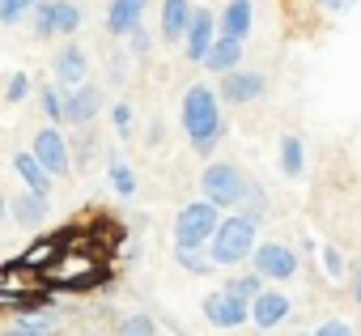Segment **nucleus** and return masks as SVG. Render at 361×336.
I'll return each mask as SVG.
<instances>
[{"instance_id":"f257e3e1","label":"nucleus","mask_w":361,"mask_h":336,"mask_svg":"<svg viewBox=\"0 0 361 336\" xmlns=\"http://www.w3.org/2000/svg\"><path fill=\"white\" fill-rule=\"evenodd\" d=\"M183 128L192 136V149L196 153H213L217 140L226 136V119H221V102H217V90L209 85H192L183 94Z\"/></svg>"},{"instance_id":"f03ea898","label":"nucleus","mask_w":361,"mask_h":336,"mask_svg":"<svg viewBox=\"0 0 361 336\" xmlns=\"http://www.w3.org/2000/svg\"><path fill=\"white\" fill-rule=\"evenodd\" d=\"M204 251H209V260H213L217 268L243 264L247 256H255V222H247L243 213L221 217V226H217V234H213V243H209Z\"/></svg>"},{"instance_id":"7ed1b4c3","label":"nucleus","mask_w":361,"mask_h":336,"mask_svg":"<svg viewBox=\"0 0 361 336\" xmlns=\"http://www.w3.org/2000/svg\"><path fill=\"white\" fill-rule=\"evenodd\" d=\"M217 226H221V209L209 205V200H192V205L178 209V217H174V247H183V251H204V247L213 243Z\"/></svg>"},{"instance_id":"20e7f679","label":"nucleus","mask_w":361,"mask_h":336,"mask_svg":"<svg viewBox=\"0 0 361 336\" xmlns=\"http://www.w3.org/2000/svg\"><path fill=\"white\" fill-rule=\"evenodd\" d=\"M247 188H251V179L243 175V166H234V162H213V166H204V175H200V192L217 209H238Z\"/></svg>"},{"instance_id":"39448f33","label":"nucleus","mask_w":361,"mask_h":336,"mask_svg":"<svg viewBox=\"0 0 361 336\" xmlns=\"http://www.w3.org/2000/svg\"><path fill=\"white\" fill-rule=\"evenodd\" d=\"M81 30V9L73 0H39L35 9V39H51V35H77Z\"/></svg>"},{"instance_id":"423d86ee","label":"nucleus","mask_w":361,"mask_h":336,"mask_svg":"<svg viewBox=\"0 0 361 336\" xmlns=\"http://www.w3.org/2000/svg\"><path fill=\"white\" fill-rule=\"evenodd\" d=\"M30 153L39 157V166L51 175V179H64L68 171H73V153H68V140H64V132L60 128H43V132H35V145H30Z\"/></svg>"},{"instance_id":"0eeeda50","label":"nucleus","mask_w":361,"mask_h":336,"mask_svg":"<svg viewBox=\"0 0 361 336\" xmlns=\"http://www.w3.org/2000/svg\"><path fill=\"white\" fill-rule=\"evenodd\" d=\"M251 264H255V272L264 277V281H289L293 272H298V251L289 247V243H259L255 247V256H251Z\"/></svg>"},{"instance_id":"6e6552de","label":"nucleus","mask_w":361,"mask_h":336,"mask_svg":"<svg viewBox=\"0 0 361 336\" xmlns=\"http://www.w3.org/2000/svg\"><path fill=\"white\" fill-rule=\"evenodd\" d=\"M204 319L213 328H243V323H251V302L230 289H213L204 298Z\"/></svg>"},{"instance_id":"1a4fd4ad","label":"nucleus","mask_w":361,"mask_h":336,"mask_svg":"<svg viewBox=\"0 0 361 336\" xmlns=\"http://www.w3.org/2000/svg\"><path fill=\"white\" fill-rule=\"evenodd\" d=\"M264 90H268L264 73L234 68V73H226V77H221V94H217V98H226V102L243 107V102H255V98H264Z\"/></svg>"},{"instance_id":"9d476101","label":"nucleus","mask_w":361,"mask_h":336,"mask_svg":"<svg viewBox=\"0 0 361 336\" xmlns=\"http://www.w3.org/2000/svg\"><path fill=\"white\" fill-rule=\"evenodd\" d=\"M217 18H213V9H200L196 5V18H192V30H188V60H196V64H204V56L213 52V43H217Z\"/></svg>"},{"instance_id":"9b49d317","label":"nucleus","mask_w":361,"mask_h":336,"mask_svg":"<svg viewBox=\"0 0 361 336\" xmlns=\"http://www.w3.org/2000/svg\"><path fill=\"white\" fill-rule=\"evenodd\" d=\"M192 18H196L192 0H161V39L166 43H183L188 30H192Z\"/></svg>"},{"instance_id":"f8f14e48","label":"nucleus","mask_w":361,"mask_h":336,"mask_svg":"<svg viewBox=\"0 0 361 336\" xmlns=\"http://www.w3.org/2000/svg\"><path fill=\"white\" fill-rule=\"evenodd\" d=\"M102 111V90L98 85H77V90H68V107H64V124H77V128H85L94 115Z\"/></svg>"},{"instance_id":"ddd939ff","label":"nucleus","mask_w":361,"mask_h":336,"mask_svg":"<svg viewBox=\"0 0 361 336\" xmlns=\"http://www.w3.org/2000/svg\"><path fill=\"white\" fill-rule=\"evenodd\" d=\"M85 77H90V56H85V47L68 43V47L56 56V81L68 85V90H77V85H85Z\"/></svg>"},{"instance_id":"4468645a","label":"nucleus","mask_w":361,"mask_h":336,"mask_svg":"<svg viewBox=\"0 0 361 336\" xmlns=\"http://www.w3.org/2000/svg\"><path fill=\"white\" fill-rule=\"evenodd\" d=\"M251 30H255V9H251V0H230V5L221 9V39L247 43Z\"/></svg>"},{"instance_id":"2eb2a0df","label":"nucleus","mask_w":361,"mask_h":336,"mask_svg":"<svg viewBox=\"0 0 361 336\" xmlns=\"http://www.w3.org/2000/svg\"><path fill=\"white\" fill-rule=\"evenodd\" d=\"M145 5H149V0H111V5H106V30L128 39V35L140 26V18H145Z\"/></svg>"},{"instance_id":"dca6fc26","label":"nucleus","mask_w":361,"mask_h":336,"mask_svg":"<svg viewBox=\"0 0 361 336\" xmlns=\"http://www.w3.org/2000/svg\"><path fill=\"white\" fill-rule=\"evenodd\" d=\"M285 315H289V294H281V289H264L251 302V323L255 328H276Z\"/></svg>"},{"instance_id":"f3484780","label":"nucleus","mask_w":361,"mask_h":336,"mask_svg":"<svg viewBox=\"0 0 361 336\" xmlns=\"http://www.w3.org/2000/svg\"><path fill=\"white\" fill-rule=\"evenodd\" d=\"M13 171H18V179L26 184V192H35V196H43V200L51 196V184H56V179L39 166L35 153H13Z\"/></svg>"},{"instance_id":"a211bd4d","label":"nucleus","mask_w":361,"mask_h":336,"mask_svg":"<svg viewBox=\"0 0 361 336\" xmlns=\"http://www.w3.org/2000/svg\"><path fill=\"white\" fill-rule=\"evenodd\" d=\"M47 200L43 196H35V192H18L13 200H9V217L18 222V226H43L47 222Z\"/></svg>"},{"instance_id":"6ab92c4d","label":"nucleus","mask_w":361,"mask_h":336,"mask_svg":"<svg viewBox=\"0 0 361 336\" xmlns=\"http://www.w3.org/2000/svg\"><path fill=\"white\" fill-rule=\"evenodd\" d=\"M238 64H243V43H234V39H221V35H217L213 52L204 56V68H209V73H217V77H226V73H234Z\"/></svg>"},{"instance_id":"aec40b11","label":"nucleus","mask_w":361,"mask_h":336,"mask_svg":"<svg viewBox=\"0 0 361 336\" xmlns=\"http://www.w3.org/2000/svg\"><path fill=\"white\" fill-rule=\"evenodd\" d=\"M281 171H285V179H302V171H306V149H302V136H293V132L281 136Z\"/></svg>"},{"instance_id":"412c9836","label":"nucleus","mask_w":361,"mask_h":336,"mask_svg":"<svg viewBox=\"0 0 361 336\" xmlns=\"http://www.w3.org/2000/svg\"><path fill=\"white\" fill-rule=\"evenodd\" d=\"M39 107H43V115H47V119H51V128H56V124H64L68 94H64L60 85H43V90H39Z\"/></svg>"},{"instance_id":"4be33fe9","label":"nucleus","mask_w":361,"mask_h":336,"mask_svg":"<svg viewBox=\"0 0 361 336\" xmlns=\"http://www.w3.org/2000/svg\"><path fill=\"white\" fill-rule=\"evenodd\" d=\"M106 179H111V188L128 200V196H136V175H132V166L128 162H119V157H111V166H106Z\"/></svg>"},{"instance_id":"5701e85b","label":"nucleus","mask_w":361,"mask_h":336,"mask_svg":"<svg viewBox=\"0 0 361 336\" xmlns=\"http://www.w3.org/2000/svg\"><path fill=\"white\" fill-rule=\"evenodd\" d=\"M56 256H60V239H39V243L18 260V268H22V272H30V268L47 264V260H56Z\"/></svg>"},{"instance_id":"b1692460","label":"nucleus","mask_w":361,"mask_h":336,"mask_svg":"<svg viewBox=\"0 0 361 336\" xmlns=\"http://www.w3.org/2000/svg\"><path fill=\"white\" fill-rule=\"evenodd\" d=\"M238 209H243V217H247V222H255V226H259V222H264V213H268V192H264L259 184H251Z\"/></svg>"},{"instance_id":"393cba45","label":"nucleus","mask_w":361,"mask_h":336,"mask_svg":"<svg viewBox=\"0 0 361 336\" xmlns=\"http://www.w3.org/2000/svg\"><path fill=\"white\" fill-rule=\"evenodd\" d=\"M174 264L188 268V272H196V277H204V272L217 268V264L209 260V251H183V247H174Z\"/></svg>"},{"instance_id":"a878e982","label":"nucleus","mask_w":361,"mask_h":336,"mask_svg":"<svg viewBox=\"0 0 361 336\" xmlns=\"http://www.w3.org/2000/svg\"><path fill=\"white\" fill-rule=\"evenodd\" d=\"M226 289H230V294H238V298H247V302H255V298L264 294V277H259V272L251 268V272H243V277H234V281H230Z\"/></svg>"},{"instance_id":"bb28decb","label":"nucleus","mask_w":361,"mask_h":336,"mask_svg":"<svg viewBox=\"0 0 361 336\" xmlns=\"http://www.w3.org/2000/svg\"><path fill=\"white\" fill-rule=\"evenodd\" d=\"M35 9H39V0H0V26H18Z\"/></svg>"},{"instance_id":"cd10ccee","label":"nucleus","mask_w":361,"mask_h":336,"mask_svg":"<svg viewBox=\"0 0 361 336\" xmlns=\"http://www.w3.org/2000/svg\"><path fill=\"white\" fill-rule=\"evenodd\" d=\"M115 336H157V328H153V319L149 315H128L123 323H119V332Z\"/></svg>"},{"instance_id":"c85d7f7f","label":"nucleus","mask_w":361,"mask_h":336,"mask_svg":"<svg viewBox=\"0 0 361 336\" xmlns=\"http://www.w3.org/2000/svg\"><path fill=\"white\" fill-rule=\"evenodd\" d=\"M323 272H327L331 281H344V277H348V264H344V256H340L331 243L323 247Z\"/></svg>"},{"instance_id":"c756f323","label":"nucleus","mask_w":361,"mask_h":336,"mask_svg":"<svg viewBox=\"0 0 361 336\" xmlns=\"http://www.w3.org/2000/svg\"><path fill=\"white\" fill-rule=\"evenodd\" d=\"M26 94H30V77H26V73H13L9 85H5V98H9V102H22Z\"/></svg>"},{"instance_id":"7c9ffc66","label":"nucleus","mask_w":361,"mask_h":336,"mask_svg":"<svg viewBox=\"0 0 361 336\" xmlns=\"http://www.w3.org/2000/svg\"><path fill=\"white\" fill-rule=\"evenodd\" d=\"M9 336H47V319H18Z\"/></svg>"},{"instance_id":"2f4dec72","label":"nucleus","mask_w":361,"mask_h":336,"mask_svg":"<svg viewBox=\"0 0 361 336\" xmlns=\"http://www.w3.org/2000/svg\"><path fill=\"white\" fill-rule=\"evenodd\" d=\"M111 119H115V132H119V136H128V132H132V107H128V102H115Z\"/></svg>"},{"instance_id":"473e14b6","label":"nucleus","mask_w":361,"mask_h":336,"mask_svg":"<svg viewBox=\"0 0 361 336\" xmlns=\"http://www.w3.org/2000/svg\"><path fill=\"white\" fill-rule=\"evenodd\" d=\"M314 336H353V328H348L344 319H323V323L314 328Z\"/></svg>"},{"instance_id":"72a5a7b5","label":"nucleus","mask_w":361,"mask_h":336,"mask_svg":"<svg viewBox=\"0 0 361 336\" xmlns=\"http://www.w3.org/2000/svg\"><path fill=\"white\" fill-rule=\"evenodd\" d=\"M128 43H132V52H136V56H145V52H149V30H145V26H136V30L128 35Z\"/></svg>"},{"instance_id":"f704fd0d","label":"nucleus","mask_w":361,"mask_h":336,"mask_svg":"<svg viewBox=\"0 0 361 336\" xmlns=\"http://www.w3.org/2000/svg\"><path fill=\"white\" fill-rule=\"evenodd\" d=\"M348 285H353V294H357V302H361V260L348 264Z\"/></svg>"},{"instance_id":"c9c22d12","label":"nucleus","mask_w":361,"mask_h":336,"mask_svg":"<svg viewBox=\"0 0 361 336\" xmlns=\"http://www.w3.org/2000/svg\"><path fill=\"white\" fill-rule=\"evenodd\" d=\"M319 5H323L327 13H348V9L357 5V0H319Z\"/></svg>"},{"instance_id":"e433bc0d","label":"nucleus","mask_w":361,"mask_h":336,"mask_svg":"<svg viewBox=\"0 0 361 336\" xmlns=\"http://www.w3.org/2000/svg\"><path fill=\"white\" fill-rule=\"evenodd\" d=\"M9 217V200H5V192H0V222Z\"/></svg>"},{"instance_id":"4c0bfd02","label":"nucleus","mask_w":361,"mask_h":336,"mask_svg":"<svg viewBox=\"0 0 361 336\" xmlns=\"http://www.w3.org/2000/svg\"><path fill=\"white\" fill-rule=\"evenodd\" d=\"M298 336H314V332H298Z\"/></svg>"}]
</instances>
